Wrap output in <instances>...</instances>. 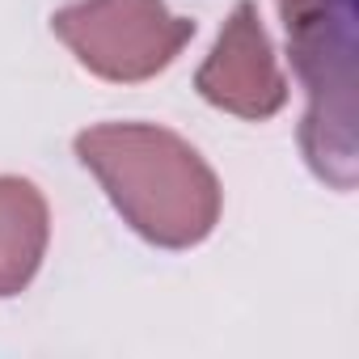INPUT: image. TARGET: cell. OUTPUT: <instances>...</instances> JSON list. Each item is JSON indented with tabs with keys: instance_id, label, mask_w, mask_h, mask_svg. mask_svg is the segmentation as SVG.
Listing matches in <instances>:
<instances>
[{
	"instance_id": "7a4b0ae2",
	"label": "cell",
	"mask_w": 359,
	"mask_h": 359,
	"mask_svg": "<svg viewBox=\"0 0 359 359\" xmlns=\"http://www.w3.org/2000/svg\"><path fill=\"white\" fill-rule=\"evenodd\" d=\"M55 30L89 68L118 81L156 72L191 34L187 22L161 9V0H85L55 18Z\"/></svg>"
},
{
	"instance_id": "3957f363",
	"label": "cell",
	"mask_w": 359,
	"mask_h": 359,
	"mask_svg": "<svg viewBox=\"0 0 359 359\" xmlns=\"http://www.w3.org/2000/svg\"><path fill=\"white\" fill-rule=\"evenodd\" d=\"M43 250V203L26 182H0V296L30 279Z\"/></svg>"
},
{
	"instance_id": "6da1fadb",
	"label": "cell",
	"mask_w": 359,
	"mask_h": 359,
	"mask_svg": "<svg viewBox=\"0 0 359 359\" xmlns=\"http://www.w3.org/2000/svg\"><path fill=\"white\" fill-rule=\"evenodd\" d=\"M81 156L102 173L127 220L165 245L208 233L216 191L195 152L152 127H102L81 135Z\"/></svg>"
}]
</instances>
